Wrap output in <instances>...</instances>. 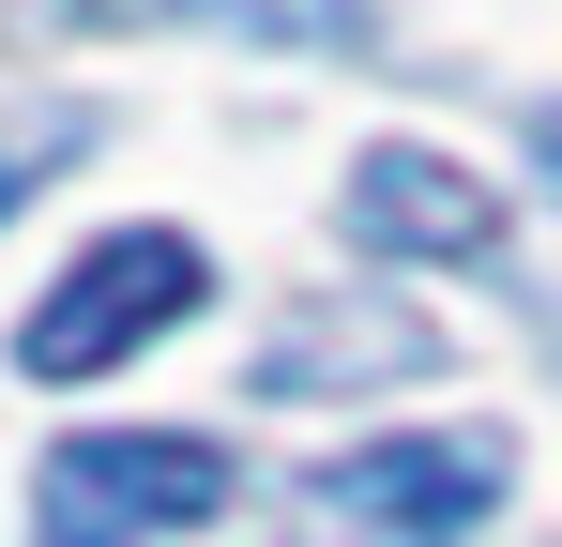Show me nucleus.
<instances>
[{
	"label": "nucleus",
	"instance_id": "f257e3e1",
	"mask_svg": "<svg viewBox=\"0 0 562 547\" xmlns=\"http://www.w3.org/2000/svg\"><path fill=\"white\" fill-rule=\"evenodd\" d=\"M228 442L198 426H92L46 442V547H153V533H213L228 517Z\"/></svg>",
	"mask_w": 562,
	"mask_h": 547
},
{
	"label": "nucleus",
	"instance_id": "f03ea898",
	"mask_svg": "<svg viewBox=\"0 0 562 547\" xmlns=\"http://www.w3.org/2000/svg\"><path fill=\"white\" fill-rule=\"evenodd\" d=\"M198 289H213V259H198L183 228H106L92 259L15 320V365H31V380H106V365L153 350L168 320H198Z\"/></svg>",
	"mask_w": 562,
	"mask_h": 547
},
{
	"label": "nucleus",
	"instance_id": "7ed1b4c3",
	"mask_svg": "<svg viewBox=\"0 0 562 547\" xmlns=\"http://www.w3.org/2000/svg\"><path fill=\"white\" fill-rule=\"evenodd\" d=\"M502 487H517V442H502V426H411V442H350V456L304 471L319 517H366V533H395V547H457Z\"/></svg>",
	"mask_w": 562,
	"mask_h": 547
},
{
	"label": "nucleus",
	"instance_id": "20e7f679",
	"mask_svg": "<svg viewBox=\"0 0 562 547\" xmlns=\"http://www.w3.org/2000/svg\"><path fill=\"white\" fill-rule=\"evenodd\" d=\"M335 228H350V259H426V274H457V259L502 244V198H486L457 153H426V137H366Z\"/></svg>",
	"mask_w": 562,
	"mask_h": 547
},
{
	"label": "nucleus",
	"instance_id": "39448f33",
	"mask_svg": "<svg viewBox=\"0 0 562 547\" xmlns=\"http://www.w3.org/2000/svg\"><path fill=\"white\" fill-rule=\"evenodd\" d=\"M426 320H289L259 350V395H319V380H380V365H426Z\"/></svg>",
	"mask_w": 562,
	"mask_h": 547
},
{
	"label": "nucleus",
	"instance_id": "423d86ee",
	"mask_svg": "<svg viewBox=\"0 0 562 547\" xmlns=\"http://www.w3.org/2000/svg\"><path fill=\"white\" fill-rule=\"evenodd\" d=\"M168 15H183V31H244V46H335V62L380 46L366 0H168Z\"/></svg>",
	"mask_w": 562,
	"mask_h": 547
},
{
	"label": "nucleus",
	"instance_id": "0eeeda50",
	"mask_svg": "<svg viewBox=\"0 0 562 547\" xmlns=\"http://www.w3.org/2000/svg\"><path fill=\"white\" fill-rule=\"evenodd\" d=\"M77 153H92V107H15L0 122V228H15V198H46Z\"/></svg>",
	"mask_w": 562,
	"mask_h": 547
},
{
	"label": "nucleus",
	"instance_id": "6e6552de",
	"mask_svg": "<svg viewBox=\"0 0 562 547\" xmlns=\"http://www.w3.org/2000/svg\"><path fill=\"white\" fill-rule=\"evenodd\" d=\"M548 182H562V122H548Z\"/></svg>",
	"mask_w": 562,
	"mask_h": 547
}]
</instances>
